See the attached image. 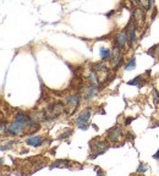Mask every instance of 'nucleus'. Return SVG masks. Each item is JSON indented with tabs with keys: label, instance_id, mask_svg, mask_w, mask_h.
Listing matches in <instances>:
<instances>
[{
	"label": "nucleus",
	"instance_id": "nucleus-1",
	"mask_svg": "<svg viewBox=\"0 0 159 176\" xmlns=\"http://www.w3.org/2000/svg\"><path fill=\"white\" fill-rule=\"evenodd\" d=\"M107 139L109 142L116 144V147L124 143V132H122V129L119 125L112 127L109 131L107 132Z\"/></svg>",
	"mask_w": 159,
	"mask_h": 176
},
{
	"label": "nucleus",
	"instance_id": "nucleus-2",
	"mask_svg": "<svg viewBox=\"0 0 159 176\" xmlns=\"http://www.w3.org/2000/svg\"><path fill=\"white\" fill-rule=\"evenodd\" d=\"M44 111H45V114H47L48 116L53 120V119H55V117L60 116L64 111H66V104L62 102H55V103H53L52 105H49Z\"/></svg>",
	"mask_w": 159,
	"mask_h": 176
},
{
	"label": "nucleus",
	"instance_id": "nucleus-3",
	"mask_svg": "<svg viewBox=\"0 0 159 176\" xmlns=\"http://www.w3.org/2000/svg\"><path fill=\"white\" fill-rule=\"evenodd\" d=\"M109 143H108V141H104V139H97V141H94V146L93 144H91V150H92V154H91V159H94V158H97L98 155H102V154H104L107 150H108V148H109Z\"/></svg>",
	"mask_w": 159,
	"mask_h": 176
},
{
	"label": "nucleus",
	"instance_id": "nucleus-4",
	"mask_svg": "<svg viewBox=\"0 0 159 176\" xmlns=\"http://www.w3.org/2000/svg\"><path fill=\"white\" fill-rule=\"evenodd\" d=\"M80 103H81V95L78 93L71 94V95H67L66 97L65 104H66V109H67V114L69 115H72L73 113L77 110Z\"/></svg>",
	"mask_w": 159,
	"mask_h": 176
},
{
	"label": "nucleus",
	"instance_id": "nucleus-5",
	"mask_svg": "<svg viewBox=\"0 0 159 176\" xmlns=\"http://www.w3.org/2000/svg\"><path fill=\"white\" fill-rule=\"evenodd\" d=\"M91 115H92V110H91V108H87L75 119V124L78 126V129H81V130L88 129V121L91 119Z\"/></svg>",
	"mask_w": 159,
	"mask_h": 176
},
{
	"label": "nucleus",
	"instance_id": "nucleus-6",
	"mask_svg": "<svg viewBox=\"0 0 159 176\" xmlns=\"http://www.w3.org/2000/svg\"><path fill=\"white\" fill-rule=\"evenodd\" d=\"M122 61H124L122 49L115 43L113 45V49H112V62H113V66L115 67V70L122 64Z\"/></svg>",
	"mask_w": 159,
	"mask_h": 176
},
{
	"label": "nucleus",
	"instance_id": "nucleus-7",
	"mask_svg": "<svg viewBox=\"0 0 159 176\" xmlns=\"http://www.w3.org/2000/svg\"><path fill=\"white\" fill-rule=\"evenodd\" d=\"M146 11L142 6H137L133 9V18L137 26H143L146 23Z\"/></svg>",
	"mask_w": 159,
	"mask_h": 176
},
{
	"label": "nucleus",
	"instance_id": "nucleus-8",
	"mask_svg": "<svg viewBox=\"0 0 159 176\" xmlns=\"http://www.w3.org/2000/svg\"><path fill=\"white\" fill-rule=\"evenodd\" d=\"M25 131V129L22 127V125H20L18 122L16 121H12L10 124H7V129H6V133L10 134V136H18V134H22Z\"/></svg>",
	"mask_w": 159,
	"mask_h": 176
},
{
	"label": "nucleus",
	"instance_id": "nucleus-9",
	"mask_svg": "<svg viewBox=\"0 0 159 176\" xmlns=\"http://www.w3.org/2000/svg\"><path fill=\"white\" fill-rule=\"evenodd\" d=\"M125 29H127V33H129V49H131L133 46V44L136 43V39H137V34H136L137 25L136 23H133V25L129 23Z\"/></svg>",
	"mask_w": 159,
	"mask_h": 176
},
{
	"label": "nucleus",
	"instance_id": "nucleus-10",
	"mask_svg": "<svg viewBox=\"0 0 159 176\" xmlns=\"http://www.w3.org/2000/svg\"><path fill=\"white\" fill-rule=\"evenodd\" d=\"M127 42H129V33H127V29L121 31V32H119V33L116 34L115 43L117 44L121 49H124V48L126 46Z\"/></svg>",
	"mask_w": 159,
	"mask_h": 176
},
{
	"label": "nucleus",
	"instance_id": "nucleus-11",
	"mask_svg": "<svg viewBox=\"0 0 159 176\" xmlns=\"http://www.w3.org/2000/svg\"><path fill=\"white\" fill-rule=\"evenodd\" d=\"M99 90V87H98V83H91L89 87H87L83 89V98L85 99H92Z\"/></svg>",
	"mask_w": 159,
	"mask_h": 176
},
{
	"label": "nucleus",
	"instance_id": "nucleus-12",
	"mask_svg": "<svg viewBox=\"0 0 159 176\" xmlns=\"http://www.w3.org/2000/svg\"><path fill=\"white\" fill-rule=\"evenodd\" d=\"M26 144L29 147H34L38 148L43 144V138L41 136H31L26 139Z\"/></svg>",
	"mask_w": 159,
	"mask_h": 176
},
{
	"label": "nucleus",
	"instance_id": "nucleus-13",
	"mask_svg": "<svg viewBox=\"0 0 159 176\" xmlns=\"http://www.w3.org/2000/svg\"><path fill=\"white\" fill-rule=\"evenodd\" d=\"M91 70L96 71V72L98 73V76H99L101 73H108L107 66H105V64H104V61H103V60H102L101 62H96V64H93Z\"/></svg>",
	"mask_w": 159,
	"mask_h": 176
},
{
	"label": "nucleus",
	"instance_id": "nucleus-14",
	"mask_svg": "<svg viewBox=\"0 0 159 176\" xmlns=\"http://www.w3.org/2000/svg\"><path fill=\"white\" fill-rule=\"evenodd\" d=\"M99 54H101V59L103 61H105V60L112 58V50L108 49V48H101Z\"/></svg>",
	"mask_w": 159,
	"mask_h": 176
},
{
	"label": "nucleus",
	"instance_id": "nucleus-15",
	"mask_svg": "<svg viewBox=\"0 0 159 176\" xmlns=\"http://www.w3.org/2000/svg\"><path fill=\"white\" fill-rule=\"evenodd\" d=\"M88 80L91 83H99V77H98V73L93 70H89L88 73Z\"/></svg>",
	"mask_w": 159,
	"mask_h": 176
},
{
	"label": "nucleus",
	"instance_id": "nucleus-16",
	"mask_svg": "<svg viewBox=\"0 0 159 176\" xmlns=\"http://www.w3.org/2000/svg\"><path fill=\"white\" fill-rule=\"evenodd\" d=\"M67 165H69V160L60 159V160L53 163V164H52V168H66Z\"/></svg>",
	"mask_w": 159,
	"mask_h": 176
},
{
	"label": "nucleus",
	"instance_id": "nucleus-17",
	"mask_svg": "<svg viewBox=\"0 0 159 176\" xmlns=\"http://www.w3.org/2000/svg\"><path fill=\"white\" fill-rule=\"evenodd\" d=\"M136 67V58L135 56H132L130 59V61L126 64V66H125V71H131V70H133Z\"/></svg>",
	"mask_w": 159,
	"mask_h": 176
},
{
	"label": "nucleus",
	"instance_id": "nucleus-18",
	"mask_svg": "<svg viewBox=\"0 0 159 176\" xmlns=\"http://www.w3.org/2000/svg\"><path fill=\"white\" fill-rule=\"evenodd\" d=\"M153 4H154V0H142V7L146 11H151Z\"/></svg>",
	"mask_w": 159,
	"mask_h": 176
},
{
	"label": "nucleus",
	"instance_id": "nucleus-19",
	"mask_svg": "<svg viewBox=\"0 0 159 176\" xmlns=\"http://www.w3.org/2000/svg\"><path fill=\"white\" fill-rule=\"evenodd\" d=\"M141 81H142V76H137L135 80L129 81V82H127V85H129V86H137V85H138Z\"/></svg>",
	"mask_w": 159,
	"mask_h": 176
},
{
	"label": "nucleus",
	"instance_id": "nucleus-20",
	"mask_svg": "<svg viewBox=\"0 0 159 176\" xmlns=\"http://www.w3.org/2000/svg\"><path fill=\"white\" fill-rule=\"evenodd\" d=\"M147 164L146 163H141L140 164V168L137 169V173H145V171H147Z\"/></svg>",
	"mask_w": 159,
	"mask_h": 176
},
{
	"label": "nucleus",
	"instance_id": "nucleus-21",
	"mask_svg": "<svg viewBox=\"0 0 159 176\" xmlns=\"http://www.w3.org/2000/svg\"><path fill=\"white\" fill-rule=\"evenodd\" d=\"M152 93H153V98H154V103H159V92L156 89V88H153V90H152Z\"/></svg>",
	"mask_w": 159,
	"mask_h": 176
},
{
	"label": "nucleus",
	"instance_id": "nucleus-22",
	"mask_svg": "<svg viewBox=\"0 0 159 176\" xmlns=\"http://www.w3.org/2000/svg\"><path fill=\"white\" fill-rule=\"evenodd\" d=\"M126 138L127 139H133L135 138V134L132 132H126Z\"/></svg>",
	"mask_w": 159,
	"mask_h": 176
},
{
	"label": "nucleus",
	"instance_id": "nucleus-23",
	"mask_svg": "<svg viewBox=\"0 0 159 176\" xmlns=\"http://www.w3.org/2000/svg\"><path fill=\"white\" fill-rule=\"evenodd\" d=\"M71 133H72V131H67V132H66V133H64V134H61V136H59V138H60V139H61V138H65L66 136H70Z\"/></svg>",
	"mask_w": 159,
	"mask_h": 176
},
{
	"label": "nucleus",
	"instance_id": "nucleus-24",
	"mask_svg": "<svg viewBox=\"0 0 159 176\" xmlns=\"http://www.w3.org/2000/svg\"><path fill=\"white\" fill-rule=\"evenodd\" d=\"M133 119H135V117H129V119H126V121H125V124H124V125H125V126H129V125L131 124V121H132Z\"/></svg>",
	"mask_w": 159,
	"mask_h": 176
},
{
	"label": "nucleus",
	"instance_id": "nucleus-25",
	"mask_svg": "<svg viewBox=\"0 0 159 176\" xmlns=\"http://www.w3.org/2000/svg\"><path fill=\"white\" fill-rule=\"evenodd\" d=\"M137 6H142V0H132Z\"/></svg>",
	"mask_w": 159,
	"mask_h": 176
},
{
	"label": "nucleus",
	"instance_id": "nucleus-26",
	"mask_svg": "<svg viewBox=\"0 0 159 176\" xmlns=\"http://www.w3.org/2000/svg\"><path fill=\"white\" fill-rule=\"evenodd\" d=\"M113 14H115V10H112V11H110V12H108V14L105 15V16H107V17H108V18H110V17H112V16H113Z\"/></svg>",
	"mask_w": 159,
	"mask_h": 176
},
{
	"label": "nucleus",
	"instance_id": "nucleus-27",
	"mask_svg": "<svg viewBox=\"0 0 159 176\" xmlns=\"http://www.w3.org/2000/svg\"><path fill=\"white\" fill-rule=\"evenodd\" d=\"M153 158H154V159H157V160H159V149L157 150V153L153 155Z\"/></svg>",
	"mask_w": 159,
	"mask_h": 176
}]
</instances>
